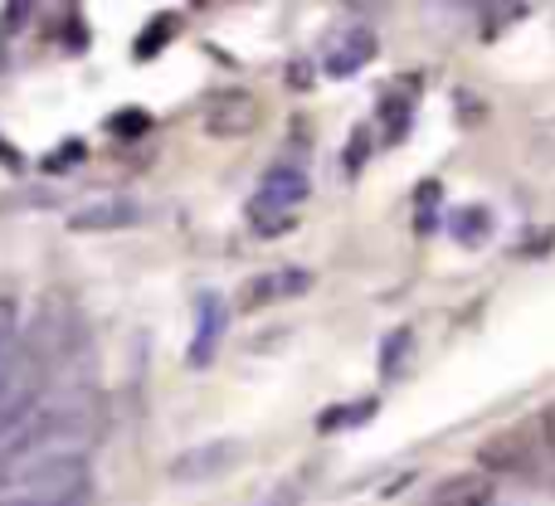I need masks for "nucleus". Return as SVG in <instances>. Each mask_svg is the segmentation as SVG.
Listing matches in <instances>:
<instances>
[{"instance_id":"nucleus-1","label":"nucleus","mask_w":555,"mask_h":506,"mask_svg":"<svg viewBox=\"0 0 555 506\" xmlns=\"http://www.w3.org/2000/svg\"><path fill=\"white\" fill-rule=\"evenodd\" d=\"M88 458L0 449V506H88Z\"/></svg>"},{"instance_id":"nucleus-2","label":"nucleus","mask_w":555,"mask_h":506,"mask_svg":"<svg viewBox=\"0 0 555 506\" xmlns=\"http://www.w3.org/2000/svg\"><path fill=\"white\" fill-rule=\"evenodd\" d=\"M44 390H49V365L25 341H15L0 355V439L29 419V410L39 404Z\"/></svg>"},{"instance_id":"nucleus-3","label":"nucleus","mask_w":555,"mask_h":506,"mask_svg":"<svg viewBox=\"0 0 555 506\" xmlns=\"http://www.w3.org/2000/svg\"><path fill=\"white\" fill-rule=\"evenodd\" d=\"M307 200V171L302 166H273L269 176H263V185L254 191L249 200V224L259 239H278V234L293 230L297 220V205Z\"/></svg>"},{"instance_id":"nucleus-4","label":"nucleus","mask_w":555,"mask_h":506,"mask_svg":"<svg viewBox=\"0 0 555 506\" xmlns=\"http://www.w3.org/2000/svg\"><path fill=\"white\" fill-rule=\"evenodd\" d=\"M259 122H263L259 98H254V93H240V88L220 93L210 107H205V132L220 137V142H234V137H249Z\"/></svg>"},{"instance_id":"nucleus-5","label":"nucleus","mask_w":555,"mask_h":506,"mask_svg":"<svg viewBox=\"0 0 555 506\" xmlns=\"http://www.w3.org/2000/svg\"><path fill=\"white\" fill-rule=\"evenodd\" d=\"M224 332H230V307H224L220 293H205L201 302H195V341H191V365L195 371L215 365V351H220Z\"/></svg>"},{"instance_id":"nucleus-6","label":"nucleus","mask_w":555,"mask_h":506,"mask_svg":"<svg viewBox=\"0 0 555 506\" xmlns=\"http://www.w3.org/2000/svg\"><path fill=\"white\" fill-rule=\"evenodd\" d=\"M240 463V443H201V449H185L181 458L171 463V478L176 482H210L215 472L234 468Z\"/></svg>"},{"instance_id":"nucleus-7","label":"nucleus","mask_w":555,"mask_h":506,"mask_svg":"<svg viewBox=\"0 0 555 506\" xmlns=\"http://www.w3.org/2000/svg\"><path fill=\"white\" fill-rule=\"evenodd\" d=\"M375 54V35L365 25H351V29H341V35L326 44V59H322V68L332 78H351L356 68H365V59Z\"/></svg>"},{"instance_id":"nucleus-8","label":"nucleus","mask_w":555,"mask_h":506,"mask_svg":"<svg viewBox=\"0 0 555 506\" xmlns=\"http://www.w3.org/2000/svg\"><path fill=\"white\" fill-rule=\"evenodd\" d=\"M307 287H312V273L307 268H278V273H263V277H254L249 287H244V297L240 302L249 307H269V302H283V297H302Z\"/></svg>"},{"instance_id":"nucleus-9","label":"nucleus","mask_w":555,"mask_h":506,"mask_svg":"<svg viewBox=\"0 0 555 506\" xmlns=\"http://www.w3.org/2000/svg\"><path fill=\"white\" fill-rule=\"evenodd\" d=\"M142 220V205L127 200V195H113V200H98L83 205L78 215H68V230H127V224Z\"/></svg>"},{"instance_id":"nucleus-10","label":"nucleus","mask_w":555,"mask_h":506,"mask_svg":"<svg viewBox=\"0 0 555 506\" xmlns=\"http://www.w3.org/2000/svg\"><path fill=\"white\" fill-rule=\"evenodd\" d=\"M478 463H482V472H527L531 453L521 449V443H512V439H498V443H488V449L478 453Z\"/></svg>"},{"instance_id":"nucleus-11","label":"nucleus","mask_w":555,"mask_h":506,"mask_svg":"<svg viewBox=\"0 0 555 506\" xmlns=\"http://www.w3.org/2000/svg\"><path fill=\"white\" fill-rule=\"evenodd\" d=\"M424 506H488V482L482 478H453V482H443Z\"/></svg>"},{"instance_id":"nucleus-12","label":"nucleus","mask_w":555,"mask_h":506,"mask_svg":"<svg viewBox=\"0 0 555 506\" xmlns=\"http://www.w3.org/2000/svg\"><path fill=\"white\" fill-rule=\"evenodd\" d=\"M449 234L459 244H482L492 234V215L482 205H468V210H453L449 215Z\"/></svg>"},{"instance_id":"nucleus-13","label":"nucleus","mask_w":555,"mask_h":506,"mask_svg":"<svg viewBox=\"0 0 555 506\" xmlns=\"http://www.w3.org/2000/svg\"><path fill=\"white\" fill-rule=\"evenodd\" d=\"M380 117H385V132H390V142H395V137L410 127V98H395V93H390V98L380 103Z\"/></svg>"},{"instance_id":"nucleus-14","label":"nucleus","mask_w":555,"mask_h":506,"mask_svg":"<svg viewBox=\"0 0 555 506\" xmlns=\"http://www.w3.org/2000/svg\"><path fill=\"white\" fill-rule=\"evenodd\" d=\"M404 346H410V332H395L390 341H385V355H380L385 375H400V355H404Z\"/></svg>"},{"instance_id":"nucleus-15","label":"nucleus","mask_w":555,"mask_h":506,"mask_svg":"<svg viewBox=\"0 0 555 506\" xmlns=\"http://www.w3.org/2000/svg\"><path fill=\"white\" fill-rule=\"evenodd\" d=\"M365 414H375V404H346V414H322V429H341V424H361Z\"/></svg>"},{"instance_id":"nucleus-16","label":"nucleus","mask_w":555,"mask_h":506,"mask_svg":"<svg viewBox=\"0 0 555 506\" xmlns=\"http://www.w3.org/2000/svg\"><path fill=\"white\" fill-rule=\"evenodd\" d=\"M15 341H20V332H15V307L0 302V355H5Z\"/></svg>"},{"instance_id":"nucleus-17","label":"nucleus","mask_w":555,"mask_h":506,"mask_svg":"<svg viewBox=\"0 0 555 506\" xmlns=\"http://www.w3.org/2000/svg\"><path fill=\"white\" fill-rule=\"evenodd\" d=\"M166 35H171V20H166V15H162V25H152V29H146V39H142V44H137V54H142V59H146V54H152V49H156V44H162V39H166Z\"/></svg>"},{"instance_id":"nucleus-18","label":"nucleus","mask_w":555,"mask_h":506,"mask_svg":"<svg viewBox=\"0 0 555 506\" xmlns=\"http://www.w3.org/2000/svg\"><path fill=\"white\" fill-rule=\"evenodd\" d=\"M113 127L117 132H146V113H122V117H113Z\"/></svg>"},{"instance_id":"nucleus-19","label":"nucleus","mask_w":555,"mask_h":506,"mask_svg":"<svg viewBox=\"0 0 555 506\" xmlns=\"http://www.w3.org/2000/svg\"><path fill=\"white\" fill-rule=\"evenodd\" d=\"M263 506H297V492H293V488H278V492H273V497L263 502Z\"/></svg>"},{"instance_id":"nucleus-20","label":"nucleus","mask_w":555,"mask_h":506,"mask_svg":"<svg viewBox=\"0 0 555 506\" xmlns=\"http://www.w3.org/2000/svg\"><path fill=\"white\" fill-rule=\"evenodd\" d=\"M541 429H546V449L555 453V404L546 410V419H541Z\"/></svg>"}]
</instances>
